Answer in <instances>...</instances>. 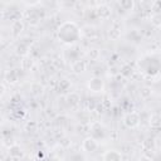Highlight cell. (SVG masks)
Wrapping results in <instances>:
<instances>
[{
    "label": "cell",
    "instance_id": "obj_10",
    "mask_svg": "<svg viewBox=\"0 0 161 161\" xmlns=\"http://www.w3.org/2000/svg\"><path fill=\"white\" fill-rule=\"evenodd\" d=\"M8 153H9V156H10L11 158H21V157L24 156L23 148H21L19 145H16V143H13V145L9 146Z\"/></svg>",
    "mask_w": 161,
    "mask_h": 161
},
{
    "label": "cell",
    "instance_id": "obj_5",
    "mask_svg": "<svg viewBox=\"0 0 161 161\" xmlns=\"http://www.w3.org/2000/svg\"><path fill=\"white\" fill-rule=\"evenodd\" d=\"M97 148H98V142L97 138H94L93 136H87L82 141V150L84 152H94Z\"/></svg>",
    "mask_w": 161,
    "mask_h": 161
},
{
    "label": "cell",
    "instance_id": "obj_14",
    "mask_svg": "<svg viewBox=\"0 0 161 161\" xmlns=\"http://www.w3.org/2000/svg\"><path fill=\"white\" fill-rule=\"evenodd\" d=\"M148 125L151 128H160L161 127V114L160 113H152L148 118Z\"/></svg>",
    "mask_w": 161,
    "mask_h": 161
},
{
    "label": "cell",
    "instance_id": "obj_7",
    "mask_svg": "<svg viewBox=\"0 0 161 161\" xmlns=\"http://www.w3.org/2000/svg\"><path fill=\"white\" fill-rule=\"evenodd\" d=\"M102 161H122V153L117 150H107L102 155Z\"/></svg>",
    "mask_w": 161,
    "mask_h": 161
},
{
    "label": "cell",
    "instance_id": "obj_8",
    "mask_svg": "<svg viewBox=\"0 0 161 161\" xmlns=\"http://www.w3.org/2000/svg\"><path fill=\"white\" fill-rule=\"evenodd\" d=\"M70 68H72V72H73V73L80 74V73H83V72L87 69V63H86V60H83V59H75V60L72 62Z\"/></svg>",
    "mask_w": 161,
    "mask_h": 161
},
{
    "label": "cell",
    "instance_id": "obj_16",
    "mask_svg": "<svg viewBox=\"0 0 161 161\" xmlns=\"http://www.w3.org/2000/svg\"><path fill=\"white\" fill-rule=\"evenodd\" d=\"M15 53L18 55H20V57H28V54H29V47L25 43H20V44L16 45Z\"/></svg>",
    "mask_w": 161,
    "mask_h": 161
},
{
    "label": "cell",
    "instance_id": "obj_21",
    "mask_svg": "<svg viewBox=\"0 0 161 161\" xmlns=\"http://www.w3.org/2000/svg\"><path fill=\"white\" fill-rule=\"evenodd\" d=\"M151 24L156 28H160L161 26V13L157 11V13H153L151 15Z\"/></svg>",
    "mask_w": 161,
    "mask_h": 161
},
{
    "label": "cell",
    "instance_id": "obj_18",
    "mask_svg": "<svg viewBox=\"0 0 161 161\" xmlns=\"http://www.w3.org/2000/svg\"><path fill=\"white\" fill-rule=\"evenodd\" d=\"M156 147V142L152 137H147L142 141V148L143 150H147V151H151V150H155Z\"/></svg>",
    "mask_w": 161,
    "mask_h": 161
},
{
    "label": "cell",
    "instance_id": "obj_1",
    "mask_svg": "<svg viewBox=\"0 0 161 161\" xmlns=\"http://www.w3.org/2000/svg\"><path fill=\"white\" fill-rule=\"evenodd\" d=\"M80 28L70 20H67L60 24L58 28V38L63 44L67 45H73L80 39Z\"/></svg>",
    "mask_w": 161,
    "mask_h": 161
},
{
    "label": "cell",
    "instance_id": "obj_20",
    "mask_svg": "<svg viewBox=\"0 0 161 161\" xmlns=\"http://www.w3.org/2000/svg\"><path fill=\"white\" fill-rule=\"evenodd\" d=\"M152 96V88L148 86H143L140 88V97L142 99H148Z\"/></svg>",
    "mask_w": 161,
    "mask_h": 161
},
{
    "label": "cell",
    "instance_id": "obj_17",
    "mask_svg": "<svg viewBox=\"0 0 161 161\" xmlns=\"http://www.w3.org/2000/svg\"><path fill=\"white\" fill-rule=\"evenodd\" d=\"M118 5L125 11H132L135 9V1L133 0H122L118 3Z\"/></svg>",
    "mask_w": 161,
    "mask_h": 161
},
{
    "label": "cell",
    "instance_id": "obj_4",
    "mask_svg": "<svg viewBox=\"0 0 161 161\" xmlns=\"http://www.w3.org/2000/svg\"><path fill=\"white\" fill-rule=\"evenodd\" d=\"M87 87L93 93H102L104 91V80L101 77L94 75V77L89 78L88 83H87Z\"/></svg>",
    "mask_w": 161,
    "mask_h": 161
},
{
    "label": "cell",
    "instance_id": "obj_2",
    "mask_svg": "<svg viewBox=\"0 0 161 161\" xmlns=\"http://www.w3.org/2000/svg\"><path fill=\"white\" fill-rule=\"evenodd\" d=\"M140 69L148 74V75H156L161 70V57L156 54H146L138 60Z\"/></svg>",
    "mask_w": 161,
    "mask_h": 161
},
{
    "label": "cell",
    "instance_id": "obj_6",
    "mask_svg": "<svg viewBox=\"0 0 161 161\" xmlns=\"http://www.w3.org/2000/svg\"><path fill=\"white\" fill-rule=\"evenodd\" d=\"M96 14H97V16L101 18L102 20H107V19L111 18V15H112V10H111V8H109L107 4H101V5L97 6V9H96Z\"/></svg>",
    "mask_w": 161,
    "mask_h": 161
},
{
    "label": "cell",
    "instance_id": "obj_9",
    "mask_svg": "<svg viewBox=\"0 0 161 161\" xmlns=\"http://www.w3.org/2000/svg\"><path fill=\"white\" fill-rule=\"evenodd\" d=\"M65 101H67L68 106H70L72 108H75L80 103V96L77 92H69L65 96Z\"/></svg>",
    "mask_w": 161,
    "mask_h": 161
},
{
    "label": "cell",
    "instance_id": "obj_12",
    "mask_svg": "<svg viewBox=\"0 0 161 161\" xmlns=\"http://www.w3.org/2000/svg\"><path fill=\"white\" fill-rule=\"evenodd\" d=\"M20 73H21V69H11V70H9L6 73V82L10 83V84L16 83L20 79Z\"/></svg>",
    "mask_w": 161,
    "mask_h": 161
},
{
    "label": "cell",
    "instance_id": "obj_23",
    "mask_svg": "<svg viewBox=\"0 0 161 161\" xmlns=\"http://www.w3.org/2000/svg\"><path fill=\"white\" fill-rule=\"evenodd\" d=\"M138 161H152V158L150 156H147V155H141L138 157Z\"/></svg>",
    "mask_w": 161,
    "mask_h": 161
},
{
    "label": "cell",
    "instance_id": "obj_15",
    "mask_svg": "<svg viewBox=\"0 0 161 161\" xmlns=\"http://www.w3.org/2000/svg\"><path fill=\"white\" fill-rule=\"evenodd\" d=\"M43 92H44V87H43V84H40L39 82H33V83L30 84V93H31L34 97L42 96Z\"/></svg>",
    "mask_w": 161,
    "mask_h": 161
},
{
    "label": "cell",
    "instance_id": "obj_13",
    "mask_svg": "<svg viewBox=\"0 0 161 161\" xmlns=\"http://www.w3.org/2000/svg\"><path fill=\"white\" fill-rule=\"evenodd\" d=\"M10 29H11V33L18 35L20 34L23 30H24V23L21 19H16V20H13L11 25H10Z\"/></svg>",
    "mask_w": 161,
    "mask_h": 161
},
{
    "label": "cell",
    "instance_id": "obj_3",
    "mask_svg": "<svg viewBox=\"0 0 161 161\" xmlns=\"http://www.w3.org/2000/svg\"><path fill=\"white\" fill-rule=\"evenodd\" d=\"M140 122H141V118H140V114L136 112V111H132V112H128L127 114H125L123 117V125L127 127V128H136L140 126Z\"/></svg>",
    "mask_w": 161,
    "mask_h": 161
},
{
    "label": "cell",
    "instance_id": "obj_19",
    "mask_svg": "<svg viewBox=\"0 0 161 161\" xmlns=\"http://www.w3.org/2000/svg\"><path fill=\"white\" fill-rule=\"evenodd\" d=\"M121 33H122L121 28H117L116 24H113L112 28H111L109 31H108V36H109L112 40H117V39L121 36Z\"/></svg>",
    "mask_w": 161,
    "mask_h": 161
},
{
    "label": "cell",
    "instance_id": "obj_11",
    "mask_svg": "<svg viewBox=\"0 0 161 161\" xmlns=\"http://www.w3.org/2000/svg\"><path fill=\"white\" fill-rule=\"evenodd\" d=\"M80 34H82V36H86L88 39H92V38L97 36V28L94 25L87 24V25H84V26L80 28Z\"/></svg>",
    "mask_w": 161,
    "mask_h": 161
},
{
    "label": "cell",
    "instance_id": "obj_22",
    "mask_svg": "<svg viewBox=\"0 0 161 161\" xmlns=\"http://www.w3.org/2000/svg\"><path fill=\"white\" fill-rule=\"evenodd\" d=\"M121 74H122L125 78H128V77H131V74H132V68H131L130 65L125 64V65L121 68Z\"/></svg>",
    "mask_w": 161,
    "mask_h": 161
}]
</instances>
